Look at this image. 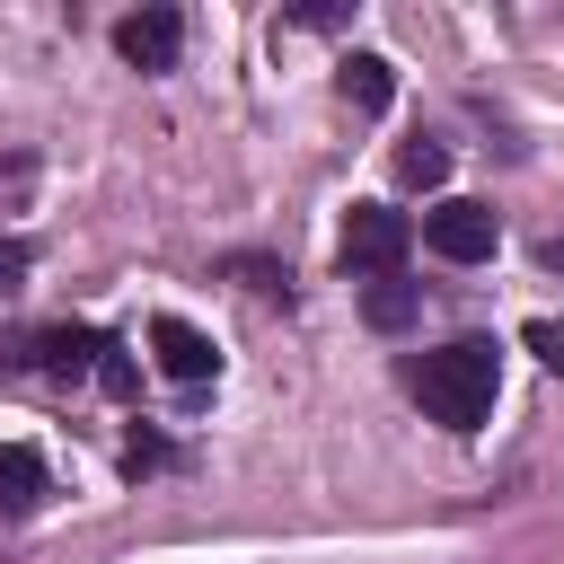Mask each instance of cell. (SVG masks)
<instances>
[{
    "instance_id": "6da1fadb",
    "label": "cell",
    "mask_w": 564,
    "mask_h": 564,
    "mask_svg": "<svg viewBox=\"0 0 564 564\" xmlns=\"http://www.w3.org/2000/svg\"><path fill=\"white\" fill-rule=\"evenodd\" d=\"M494 388H502V361H494L485 335H458V344H441V352L414 361V397H423V414L449 423V432H476V423L494 414Z\"/></svg>"
},
{
    "instance_id": "7a4b0ae2",
    "label": "cell",
    "mask_w": 564,
    "mask_h": 564,
    "mask_svg": "<svg viewBox=\"0 0 564 564\" xmlns=\"http://www.w3.org/2000/svg\"><path fill=\"white\" fill-rule=\"evenodd\" d=\"M423 247H432V256H449V264H485V256L502 247V220H494V203L449 194V203H432V212H423Z\"/></svg>"
},
{
    "instance_id": "3957f363",
    "label": "cell",
    "mask_w": 564,
    "mask_h": 564,
    "mask_svg": "<svg viewBox=\"0 0 564 564\" xmlns=\"http://www.w3.org/2000/svg\"><path fill=\"white\" fill-rule=\"evenodd\" d=\"M414 247V220L388 212V203H352L344 212V264L352 273H397V256Z\"/></svg>"
},
{
    "instance_id": "277c9868",
    "label": "cell",
    "mask_w": 564,
    "mask_h": 564,
    "mask_svg": "<svg viewBox=\"0 0 564 564\" xmlns=\"http://www.w3.org/2000/svg\"><path fill=\"white\" fill-rule=\"evenodd\" d=\"M176 44H185V18H176V9H132V18L115 26V53H123L132 70H176Z\"/></svg>"
},
{
    "instance_id": "5b68a950",
    "label": "cell",
    "mask_w": 564,
    "mask_h": 564,
    "mask_svg": "<svg viewBox=\"0 0 564 564\" xmlns=\"http://www.w3.org/2000/svg\"><path fill=\"white\" fill-rule=\"evenodd\" d=\"M150 352H159V370H167V379H185V388H203V379L220 370L212 335H203V326H185V317H159V326H150Z\"/></svg>"
},
{
    "instance_id": "8992f818",
    "label": "cell",
    "mask_w": 564,
    "mask_h": 564,
    "mask_svg": "<svg viewBox=\"0 0 564 564\" xmlns=\"http://www.w3.org/2000/svg\"><path fill=\"white\" fill-rule=\"evenodd\" d=\"M18 352H26L35 370H53V379H79V370L106 352V335H97V326H53V335H26Z\"/></svg>"
},
{
    "instance_id": "52a82bcc",
    "label": "cell",
    "mask_w": 564,
    "mask_h": 564,
    "mask_svg": "<svg viewBox=\"0 0 564 564\" xmlns=\"http://www.w3.org/2000/svg\"><path fill=\"white\" fill-rule=\"evenodd\" d=\"M44 502V458L26 441H0V520H26Z\"/></svg>"
},
{
    "instance_id": "ba28073f",
    "label": "cell",
    "mask_w": 564,
    "mask_h": 564,
    "mask_svg": "<svg viewBox=\"0 0 564 564\" xmlns=\"http://www.w3.org/2000/svg\"><path fill=\"white\" fill-rule=\"evenodd\" d=\"M388 97H397V70H388L379 53H352V62H344V106H361V115H379Z\"/></svg>"
},
{
    "instance_id": "9c48e42d",
    "label": "cell",
    "mask_w": 564,
    "mask_h": 564,
    "mask_svg": "<svg viewBox=\"0 0 564 564\" xmlns=\"http://www.w3.org/2000/svg\"><path fill=\"white\" fill-rule=\"evenodd\" d=\"M361 308H370V326H388V335H397V326H414V291H405V282H388V273L370 282V300H361Z\"/></svg>"
},
{
    "instance_id": "30bf717a",
    "label": "cell",
    "mask_w": 564,
    "mask_h": 564,
    "mask_svg": "<svg viewBox=\"0 0 564 564\" xmlns=\"http://www.w3.org/2000/svg\"><path fill=\"white\" fill-rule=\"evenodd\" d=\"M397 176H405V185H441V176H449V150H441V141H405V150H397Z\"/></svg>"
},
{
    "instance_id": "8fae6325",
    "label": "cell",
    "mask_w": 564,
    "mask_h": 564,
    "mask_svg": "<svg viewBox=\"0 0 564 564\" xmlns=\"http://www.w3.org/2000/svg\"><path fill=\"white\" fill-rule=\"evenodd\" d=\"M26 273H35V247H26V238H0V300L26 291Z\"/></svg>"
},
{
    "instance_id": "7c38bea8",
    "label": "cell",
    "mask_w": 564,
    "mask_h": 564,
    "mask_svg": "<svg viewBox=\"0 0 564 564\" xmlns=\"http://www.w3.org/2000/svg\"><path fill=\"white\" fill-rule=\"evenodd\" d=\"M529 352H538L546 370H564V317H529Z\"/></svg>"
},
{
    "instance_id": "4fadbf2b",
    "label": "cell",
    "mask_w": 564,
    "mask_h": 564,
    "mask_svg": "<svg viewBox=\"0 0 564 564\" xmlns=\"http://www.w3.org/2000/svg\"><path fill=\"white\" fill-rule=\"evenodd\" d=\"M97 379H106L115 397H132V361H123V344H115V335H106V352H97Z\"/></svg>"
},
{
    "instance_id": "5bb4252c",
    "label": "cell",
    "mask_w": 564,
    "mask_h": 564,
    "mask_svg": "<svg viewBox=\"0 0 564 564\" xmlns=\"http://www.w3.org/2000/svg\"><path fill=\"white\" fill-rule=\"evenodd\" d=\"M238 282H256V291H282V264H264V256H238Z\"/></svg>"
},
{
    "instance_id": "9a60e30c",
    "label": "cell",
    "mask_w": 564,
    "mask_h": 564,
    "mask_svg": "<svg viewBox=\"0 0 564 564\" xmlns=\"http://www.w3.org/2000/svg\"><path fill=\"white\" fill-rule=\"evenodd\" d=\"M546 264H555V273H564V238H546Z\"/></svg>"
}]
</instances>
